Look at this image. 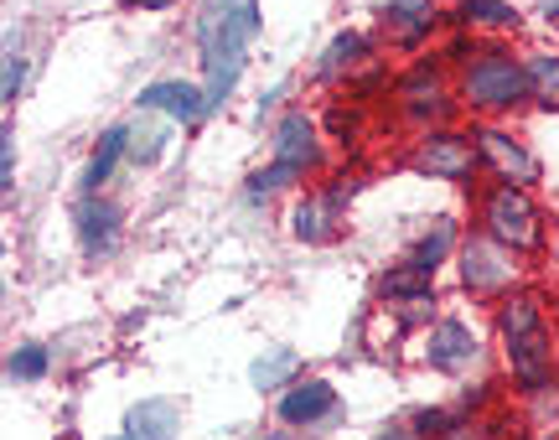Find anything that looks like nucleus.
<instances>
[{
  "label": "nucleus",
  "mask_w": 559,
  "mask_h": 440,
  "mask_svg": "<svg viewBox=\"0 0 559 440\" xmlns=\"http://www.w3.org/2000/svg\"><path fill=\"white\" fill-rule=\"evenodd\" d=\"M124 228V207L109 192H83L79 207H73V234H79V249L88 260H104L115 243H120Z\"/></svg>",
  "instance_id": "obj_15"
},
{
  "label": "nucleus",
  "mask_w": 559,
  "mask_h": 440,
  "mask_svg": "<svg viewBox=\"0 0 559 440\" xmlns=\"http://www.w3.org/2000/svg\"><path fill=\"white\" fill-rule=\"evenodd\" d=\"M171 130H177V124L166 120V115H145V109H140L135 120H130V166L151 171V166L171 151Z\"/></svg>",
  "instance_id": "obj_23"
},
{
  "label": "nucleus",
  "mask_w": 559,
  "mask_h": 440,
  "mask_svg": "<svg viewBox=\"0 0 559 440\" xmlns=\"http://www.w3.org/2000/svg\"><path fill=\"white\" fill-rule=\"evenodd\" d=\"M368 62H373V37L358 32V26H347V32H337V37L317 52V62H311V83H347L353 73H362Z\"/></svg>",
  "instance_id": "obj_16"
},
{
  "label": "nucleus",
  "mask_w": 559,
  "mask_h": 440,
  "mask_svg": "<svg viewBox=\"0 0 559 440\" xmlns=\"http://www.w3.org/2000/svg\"><path fill=\"white\" fill-rule=\"evenodd\" d=\"M296 379H300V353L296 347H264L260 358L249 362L254 394H280V389H290Z\"/></svg>",
  "instance_id": "obj_24"
},
{
  "label": "nucleus",
  "mask_w": 559,
  "mask_h": 440,
  "mask_svg": "<svg viewBox=\"0 0 559 440\" xmlns=\"http://www.w3.org/2000/svg\"><path fill=\"white\" fill-rule=\"evenodd\" d=\"M419 362L430 373H445V379H461L481 362V337L472 332V321L461 317H436L419 337Z\"/></svg>",
  "instance_id": "obj_11"
},
{
  "label": "nucleus",
  "mask_w": 559,
  "mask_h": 440,
  "mask_svg": "<svg viewBox=\"0 0 559 440\" xmlns=\"http://www.w3.org/2000/svg\"><path fill=\"white\" fill-rule=\"evenodd\" d=\"M368 440H425V436L415 430V420H389V425H379Z\"/></svg>",
  "instance_id": "obj_30"
},
{
  "label": "nucleus",
  "mask_w": 559,
  "mask_h": 440,
  "mask_svg": "<svg viewBox=\"0 0 559 440\" xmlns=\"http://www.w3.org/2000/svg\"><path fill=\"white\" fill-rule=\"evenodd\" d=\"M0 192L11 198L16 192V130L5 124V135H0Z\"/></svg>",
  "instance_id": "obj_29"
},
{
  "label": "nucleus",
  "mask_w": 559,
  "mask_h": 440,
  "mask_svg": "<svg viewBox=\"0 0 559 440\" xmlns=\"http://www.w3.org/2000/svg\"><path fill=\"white\" fill-rule=\"evenodd\" d=\"M373 21H379V37L394 52H419L445 26V5L440 0H379Z\"/></svg>",
  "instance_id": "obj_12"
},
{
  "label": "nucleus",
  "mask_w": 559,
  "mask_h": 440,
  "mask_svg": "<svg viewBox=\"0 0 559 440\" xmlns=\"http://www.w3.org/2000/svg\"><path fill=\"white\" fill-rule=\"evenodd\" d=\"M400 166L425 181H451V187H472V181L481 177L477 141H472L466 124H440V130L415 135V141L404 145Z\"/></svg>",
  "instance_id": "obj_6"
},
{
  "label": "nucleus",
  "mask_w": 559,
  "mask_h": 440,
  "mask_svg": "<svg viewBox=\"0 0 559 440\" xmlns=\"http://www.w3.org/2000/svg\"><path fill=\"white\" fill-rule=\"evenodd\" d=\"M389 109H394V120H400L409 135H425V130H440V124H456L461 104H456L451 62L415 58L400 79L389 83Z\"/></svg>",
  "instance_id": "obj_3"
},
{
  "label": "nucleus",
  "mask_w": 559,
  "mask_h": 440,
  "mask_svg": "<svg viewBox=\"0 0 559 440\" xmlns=\"http://www.w3.org/2000/svg\"><path fill=\"white\" fill-rule=\"evenodd\" d=\"M270 160L285 166L296 177V187L317 181L326 171V130H321L317 115H306V109L275 115V124H270Z\"/></svg>",
  "instance_id": "obj_7"
},
{
  "label": "nucleus",
  "mask_w": 559,
  "mask_h": 440,
  "mask_svg": "<svg viewBox=\"0 0 559 440\" xmlns=\"http://www.w3.org/2000/svg\"><path fill=\"white\" fill-rule=\"evenodd\" d=\"M373 296L383 306H419V300H436V281L430 275H419L415 264H389L379 281H373Z\"/></svg>",
  "instance_id": "obj_22"
},
{
  "label": "nucleus",
  "mask_w": 559,
  "mask_h": 440,
  "mask_svg": "<svg viewBox=\"0 0 559 440\" xmlns=\"http://www.w3.org/2000/svg\"><path fill=\"white\" fill-rule=\"evenodd\" d=\"M260 32H264L260 0H234L228 16H223V26H218V37L207 41V47H198L202 52V88H207V109H213V115L228 109V99H234V88H239V79H243L249 47H254Z\"/></svg>",
  "instance_id": "obj_4"
},
{
  "label": "nucleus",
  "mask_w": 559,
  "mask_h": 440,
  "mask_svg": "<svg viewBox=\"0 0 559 440\" xmlns=\"http://www.w3.org/2000/svg\"><path fill=\"white\" fill-rule=\"evenodd\" d=\"M451 264H456L461 290L477 300V306H498L508 290L523 285V254H513L508 243H498L492 234H481V228L461 234V249Z\"/></svg>",
  "instance_id": "obj_5"
},
{
  "label": "nucleus",
  "mask_w": 559,
  "mask_h": 440,
  "mask_svg": "<svg viewBox=\"0 0 559 440\" xmlns=\"http://www.w3.org/2000/svg\"><path fill=\"white\" fill-rule=\"evenodd\" d=\"M358 187L342 177L332 187H306L290 207V239L306 243V249H326V243H337L347 234V198H353Z\"/></svg>",
  "instance_id": "obj_9"
},
{
  "label": "nucleus",
  "mask_w": 559,
  "mask_h": 440,
  "mask_svg": "<svg viewBox=\"0 0 559 440\" xmlns=\"http://www.w3.org/2000/svg\"><path fill=\"white\" fill-rule=\"evenodd\" d=\"M472 228L492 234L498 243H508L513 254H539L549 243V218H544L534 187H513V181H487L472 198Z\"/></svg>",
  "instance_id": "obj_2"
},
{
  "label": "nucleus",
  "mask_w": 559,
  "mask_h": 440,
  "mask_svg": "<svg viewBox=\"0 0 559 440\" xmlns=\"http://www.w3.org/2000/svg\"><path fill=\"white\" fill-rule=\"evenodd\" d=\"M115 5H120V11H171V5H181V0H115Z\"/></svg>",
  "instance_id": "obj_32"
},
{
  "label": "nucleus",
  "mask_w": 559,
  "mask_h": 440,
  "mask_svg": "<svg viewBox=\"0 0 559 440\" xmlns=\"http://www.w3.org/2000/svg\"><path fill=\"white\" fill-rule=\"evenodd\" d=\"M47 368H52V353H47L41 342H21L16 353L5 358V379L11 383H41L47 379Z\"/></svg>",
  "instance_id": "obj_27"
},
{
  "label": "nucleus",
  "mask_w": 559,
  "mask_h": 440,
  "mask_svg": "<svg viewBox=\"0 0 559 440\" xmlns=\"http://www.w3.org/2000/svg\"><path fill=\"white\" fill-rule=\"evenodd\" d=\"M451 79H456V104L472 120H508L534 104L528 62L508 41H466V32L451 47Z\"/></svg>",
  "instance_id": "obj_1"
},
{
  "label": "nucleus",
  "mask_w": 559,
  "mask_h": 440,
  "mask_svg": "<svg viewBox=\"0 0 559 440\" xmlns=\"http://www.w3.org/2000/svg\"><path fill=\"white\" fill-rule=\"evenodd\" d=\"M519 5L513 0H456L445 11V26L451 32H466V37H508L519 32Z\"/></svg>",
  "instance_id": "obj_19"
},
{
  "label": "nucleus",
  "mask_w": 559,
  "mask_h": 440,
  "mask_svg": "<svg viewBox=\"0 0 559 440\" xmlns=\"http://www.w3.org/2000/svg\"><path fill=\"white\" fill-rule=\"evenodd\" d=\"M472 141L481 156V177L492 181H513V187H539L544 181V160L528 151L523 135H513L502 120H472Z\"/></svg>",
  "instance_id": "obj_8"
},
{
  "label": "nucleus",
  "mask_w": 559,
  "mask_h": 440,
  "mask_svg": "<svg viewBox=\"0 0 559 440\" xmlns=\"http://www.w3.org/2000/svg\"><path fill=\"white\" fill-rule=\"evenodd\" d=\"M502 373H508V383H513L519 394H549L559 379L555 326H539V332H528V337L508 342V347H502Z\"/></svg>",
  "instance_id": "obj_10"
},
{
  "label": "nucleus",
  "mask_w": 559,
  "mask_h": 440,
  "mask_svg": "<svg viewBox=\"0 0 559 440\" xmlns=\"http://www.w3.org/2000/svg\"><path fill=\"white\" fill-rule=\"evenodd\" d=\"M436 440H487V425L481 420H456L445 436H436Z\"/></svg>",
  "instance_id": "obj_31"
},
{
  "label": "nucleus",
  "mask_w": 559,
  "mask_h": 440,
  "mask_svg": "<svg viewBox=\"0 0 559 440\" xmlns=\"http://www.w3.org/2000/svg\"><path fill=\"white\" fill-rule=\"evenodd\" d=\"M21 88H26V52H21V37L5 41V68H0V104L16 109Z\"/></svg>",
  "instance_id": "obj_28"
},
{
  "label": "nucleus",
  "mask_w": 559,
  "mask_h": 440,
  "mask_svg": "<svg viewBox=\"0 0 559 440\" xmlns=\"http://www.w3.org/2000/svg\"><path fill=\"white\" fill-rule=\"evenodd\" d=\"M135 109H145V115H166L171 124H181V130H198L213 109H207V88L192 79H156L145 83L135 94Z\"/></svg>",
  "instance_id": "obj_14"
},
{
  "label": "nucleus",
  "mask_w": 559,
  "mask_h": 440,
  "mask_svg": "<svg viewBox=\"0 0 559 440\" xmlns=\"http://www.w3.org/2000/svg\"><path fill=\"white\" fill-rule=\"evenodd\" d=\"M539 326H549V300H544L539 290H528V285L508 290V296L492 306V337H498V347L528 337V332H539Z\"/></svg>",
  "instance_id": "obj_17"
},
{
  "label": "nucleus",
  "mask_w": 559,
  "mask_h": 440,
  "mask_svg": "<svg viewBox=\"0 0 559 440\" xmlns=\"http://www.w3.org/2000/svg\"><path fill=\"white\" fill-rule=\"evenodd\" d=\"M120 160H130V124H109L94 145V156L83 166V192H104L109 177L120 171Z\"/></svg>",
  "instance_id": "obj_21"
},
{
  "label": "nucleus",
  "mask_w": 559,
  "mask_h": 440,
  "mask_svg": "<svg viewBox=\"0 0 559 440\" xmlns=\"http://www.w3.org/2000/svg\"><path fill=\"white\" fill-rule=\"evenodd\" d=\"M539 21H559V0H539Z\"/></svg>",
  "instance_id": "obj_33"
},
{
  "label": "nucleus",
  "mask_w": 559,
  "mask_h": 440,
  "mask_svg": "<svg viewBox=\"0 0 559 440\" xmlns=\"http://www.w3.org/2000/svg\"><path fill=\"white\" fill-rule=\"evenodd\" d=\"M528 83H534V109H559V52H523Z\"/></svg>",
  "instance_id": "obj_25"
},
{
  "label": "nucleus",
  "mask_w": 559,
  "mask_h": 440,
  "mask_svg": "<svg viewBox=\"0 0 559 440\" xmlns=\"http://www.w3.org/2000/svg\"><path fill=\"white\" fill-rule=\"evenodd\" d=\"M275 415H280V425H290V430H321L326 420L342 415V400H337V389H332V379L300 373L290 389L275 394Z\"/></svg>",
  "instance_id": "obj_13"
},
{
  "label": "nucleus",
  "mask_w": 559,
  "mask_h": 440,
  "mask_svg": "<svg viewBox=\"0 0 559 440\" xmlns=\"http://www.w3.org/2000/svg\"><path fill=\"white\" fill-rule=\"evenodd\" d=\"M177 430H181L177 400H140V404H130L124 425L109 440H177Z\"/></svg>",
  "instance_id": "obj_20"
},
{
  "label": "nucleus",
  "mask_w": 559,
  "mask_h": 440,
  "mask_svg": "<svg viewBox=\"0 0 559 440\" xmlns=\"http://www.w3.org/2000/svg\"><path fill=\"white\" fill-rule=\"evenodd\" d=\"M461 234H466V228H461V218H430L415 239L404 243V264H415L419 275H430V281H436L440 270L456 260Z\"/></svg>",
  "instance_id": "obj_18"
},
{
  "label": "nucleus",
  "mask_w": 559,
  "mask_h": 440,
  "mask_svg": "<svg viewBox=\"0 0 559 440\" xmlns=\"http://www.w3.org/2000/svg\"><path fill=\"white\" fill-rule=\"evenodd\" d=\"M290 187H296V177L270 160V166H260V171H249V181H243V202H249V207H270V202H275L280 192H290Z\"/></svg>",
  "instance_id": "obj_26"
}]
</instances>
